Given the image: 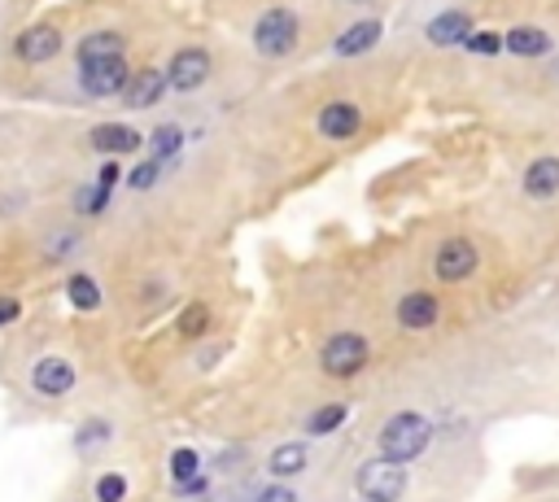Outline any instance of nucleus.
<instances>
[{
    "label": "nucleus",
    "instance_id": "1",
    "mask_svg": "<svg viewBox=\"0 0 559 502\" xmlns=\"http://www.w3.org/2000/svg\"><path fill=\"white\" fill-rule=\"evenodd\" d=\"M428 441H432V423L424 415H415V410H402L380 428V458L402 467V463L419 458L428 450Z\"/></svg>",
    "mask_w": 559,
    "mask_h": 502
},
{
    "label": "nucleus",
    "instance_id": "2",
    "mask_svg": "<svg viewBox=\"0 0 559 502\" xmlns=\"http://www.w3.org/2000/svg\"><path fill=\"white\" fill-rule=\"evenodd\" d=\"M354 485H358V493H362L367 502H397L402 489H406V471H402L397 463H389V458H367V463L358 467Z\"/></svg>",
    "mask_w": 559,
    "mask_h": 502
},
{
    "label": "nucleus",
    "instance_id": "3",
    "mask_svg": "<svg viewBox=\"0 0 559 502\" xmlns=\"http://www.w3.org/2000/svg\"><path fill=\"white\" fill-rule=\"evenodd\" d=\"M253 44L262 57H288L297 48V17L288 9H266L253 26Z\"/></svg>",
    "mask_w": 559,
    "mask_h": 502
},
{
    "label": "nucleus",
    "instance_id": "4",
    "mask_svg": "<svg viewBox=\"0 0 559 502\" xmlns=\"http://www.w3.org/2000/svg\"><path fill=\"white\" fill-rule=\"evenodd\" d=\"M127 57H92V61H79V83L87 96H118L127 87Z\"/></svg>",
    "mask_w": 559,
    "mask_h": 502
},
{
    "label": "nucleus",
    "instance_id": "5",
    "mask_svg": "<svg viewBox=\"0 0 559 502\" xmlns=\"http://www.w3.org/2000/svg\"><path fill=\"white\" fill-rule=\"evenodd\" d=\"M362 362H367V340L358 332H336L323 345V371L336 380H349L354 371H362Z\"/></svg>",
    "mask_w": 559,
    "mask_h": 502
},
{
    "label": "nucleus",
    "instance_id": "6",
    "mask_svg": "<svg viewBox=\"0 0 559 502\" xmlns=\"http://www.w3.org/2000/svg\"><path fill=\"white\" fill-rule=\"evenodd\" d=\"M74 362L70 358H61V354H44V358H35V367H31V389L39 393V397H66L70 389H74Z\"/></svg>",
    "mask_w": 559,
    "mask_h": 502
},
{
    "label": "nucleus",
    "instance_id": "7",
    "mask_svg": "<svg viewBox=\"0 0 559 502\" xmlns=\"http://www.w3.org/2000/svg\"><path fill=\"white\" fill-rule=\"evenodd\" d=\"M476 266H480V258H476V244H472V240H463V236H450V240H441V249H437V262H432V271H437L445 284H459V279H467Z\"/></svg>",
    "mask_w": 559,
    "mask_h": 502
},
{
    "label": "nucleus",
    "instance_id": "8",
    "mask_svg": "<svg viewBox=\"0 0 559 502\" xmlns=\"http://www.w3.org/2000/svg\"><path fill=\"white\" fill-rule=\"evenodd\" d=\"M205 79H210V57H205L201 48H183V52L170 57L166 83H170L175 92H192V87H201Z\"/></svg>",
    "mask_w": 559,
    "mask_h": 502
},
{
    "label": "nucleus",
    "instance_id": "9",
    "mask_svg": "<svg viewBox=\"0 0 559 502\" xmlns=\"http://www.w3.org/2000/svg\"><path fill=\"white\" fill-rule=\"evenodd\" d=\"M13 52H17L22 61H31V65L52 61V57L61 52V31H57V26H26V31L17 35Z\"/></svg>",
    "mask_w": 559,
    "mask_h": 502
},
{
    "label": "nucleus",
    "instance_id": "10",
    "mask_svg": "<svg viewBox=\"0 0 559 502\" xmlns=\"http://www.w3.org/2000/svg\"><path fill=\"white\" fill-rule=\"evenodd\" d=\"M472 35V17L463 13V9H445V13H437L432 22H428V39L437 44V48H454V44H463Z\"/></svg>",
    "mask_w": 559,
    "mask_h": 502
},
{
    "label": "nucleus",
    "instance_id": "11",
    "mask_svg": "<svg viewBox=\"0 0 559 502\" xmlns=\"http://www.w3.org/2000/svg\"><path fill=\"white\" fill-rule=\"evenodd\" d=\"M162 96H166V74H157V70L131 74L127 87H122V100H127L131 109H148V105H157Z\"/></svg>",
    "mask_w": 559,
    "mask_h": 502
},
{
    "label": "nucleus",
    "instance_id": "12",
    "mask_svg": "<svg viewBox=\"0 0 559 502\" xmlns=\"http://www.w3.org/2000/svg\"><path fill=\"white\" fill-rule=\"evenodd\" d=\"M358 122H362V113H358L349 100H332V105H323V113H319V131H323L328 140H349V135L358 131Z\"/></svg>",
    "mask_w": 559,
    "mask_h": 502
},
{
    "label": "nucleus",
    "instance_id": "13",
    "mask_svg": "<svg viewBox=\"0 0 559 502\" xmlns=\"http://www.w3.org/2000/svg\"><path fill=\"white\" fill-rule=\"evenodd\" d=\"M92 148L96 153H135L140 148V131L135 127H122V122H100L92 131Z\"/></svg>",
    "mask_w": 559,
    "mask_h": 502
},
{
    "label": "nucleus",
    "instance_id": "14",
    "mask_svg": "<svg viewBox=\"0 0 559 502\" xmlns=\"http://www.w3.org/2000/svg\"><path fill=\"white\" fill-rule=\"evenodd\" d=\"M432 319H437V297H432V292H406V297L397 301V323H402V327L419 332V327H428Z\"/></svg>",
    "mask_w": 559,
    "mask_h": 502
},
{
    "label": "nucleus",
    "instance_id": "15",
    "mask_svg": "<svg viewBox=\"0 0 559 502\" xmlns=\"http://www.w3.org/2000/svg\"><path fill=\"white\" fill-rule=\"evenodd\" d=\"M524 192L546 201L559 192V157H537L528 170H524Z\"/></svg>",
    "mask_w": 559,
    "mask_h": 502
},
{
    "label": "nucleus",
    "instance_id": "16",
    "mask_svg": "<svg viewBox=\"0 0 559 502\" xmlns=\"http://www.w3.org/2000/svg\"><path fill=\"white\" fill-rule=\"evenodd\" d=\"M376 39H380V22L376 17H362V22H354L349 31L336 35V52L341 57H358V52L376 48Z\"/></svg>",
    "mask_w": 559,
    "mask_h": 502
},
{
    "label": "nucleus",
    "instance_id": "17",
    "mask_svg": "<svg viewBox=\"0 0 559 502\" xmlns=\"http://www.w3.org/2000/svg\"><path fill=\"white\" fill-rule=\"evenodd\" d=\"M502 44H507L515 57H542V52L550 48L546 31H537V26H515V31L502 35Z\"/></svg>",
    "mask_w": 559,
    "mask_h": 502
},
{
    "label": "nucleus",
    "instance_id": "18",
    "mask_svg": "<svg viewBox=\"0 0 559 502\" xmlns=\"http://www.w3.org/2000/svg\"><path fill=\"white\" fill-rule=\"evenodd\" d=\"M66 297L74 310H96L100 306V284L92 275H70L66 279Z\"/></svg>",
    "mask_w": 559,
    "mask_h": 502
},
{
    "label": "nucleus",
    "instance_id": "19",
    "mask_svg": "<svg viewBox=\"0 0 559 502\" xmlns=\"http://www.w3.org/2000/svg\"><path fill=\"white\" fill-rule=\"evenodd\" d=\"M122 52V35H114V31H96V35H87L83 44H79V61H92V57H118Z\"/></svg>",
    "mask_w": 559,
    "mask_h": 502
},
{
    "label": "nucleus",
    "instance_id": "20",
    "mask_svg": "<svg viewBox=\"0 0 559 502\" xmlns=\"http://www.w3.org/2000/svg\"><path fill=\"white\" fill-rule=\"evenodd\" d=\"M179 144H183V131H179L175 122H166V127H157V131L148 135V153H153V162H170V157L179 153Z\"/></svg>",
    "mask_w": 559,
    "mask_h": 502
},
{
    "label": "nucleus",
    "instance_id": "21",
    "mask_svg": "<svg viewBox=\"0 0 559 502\" xmlns=\"http://www.w3.org/2000/svg\"><path fill=\"white\" fill-rule=\"evenodd\" d=\"M306 467V445L301 441H288V445H280L275 454H271V471L275 476H297Z\"/></svg>",
    "mask_w": 559,
    "mask_h": 502
},
{
    "label": "nucleus",
    "instance_id": "22",
    "mask_svg": "<svg viewBox=\"0 0 559 502\" xmlns=\"http://www.w3.org/2000/svg\"><path fill=\"white\" fill-rule=\"evenodd\" d=\"M197 467H201V458H197V450H188V445H179V450L170 454V476H175V485H183V480H192V476H197Z\"/></svg>",
    "mask_w": 559,
    "mask_h": 502
},
{
    "label": "nucleus",
    "instance_id": "23",
    "mask_svg": "<svg viewBox=\"0 0 559 502\" xmlns=\"http://www.w3.org/2000/svg\"><path fill=\"white\" fill-rule=\"evenodd\" d=\"M127 498V476L122 471H105L96 480V502H122Z\"/></svg>",
    "mask_w": 559,
    "mask_h": 502
},
{
    "label": "nucleus",
    "instance_id": "24",
    "mask_svg": "<svg viewBox=\"0 0 559 502\" xmlns=\"http://www.w3.org/2000/svg\"><path fill=\"white\" fill-rule=\"evenodd\" d=\"M341 419H345V406H341V402H332V406H323V410H314V415H310V432H314V437H323V432H332Z\"/></svg>",
    "mask_w": 559,
    "mask_h": 502
},
{
    "label": "nucleus",
    "instance_id": "25",
    "mask_svg": "<svg viewBox=\"0 0 559 502\" xmlns=\"http://www.w3.org/2000/svg\"><path fill=\"white\" fill-rule=\"evenodd\" d=\"M157 175H162V162H153V157H148V162H140V166L127 175V183H131L135 192H144V188H153V183H157Z\"/></svg>",
    "mask_w": 559,
    "mask_h": 502
},
{
    "label": "nucleus",
    "instance_id": "26",
    "mask_svg": "<svg viewBox=\"0 0 559 502\" xmlns=\"http://www.w3.org/2000/svg\"><path fill=\"white\" fill-rule=\"evenodd\" d=\"M105 201H109V188H79V201H74V210L79 214H96V210H105Z\"/></svg>",
    "mask_w": 559,
    "mask_h": 502
},
{
    "label": "nucleus",
    "instance_id": "27",
    "mask_svg": "<svg viewBox=\"0 0 559 502\" xmlns=\"http://www.w3.org/2000/svg\"><path fill=\"white\" fill-rule=\"evenodd\" d=\"M105 437H109V423H105V419H92V423H83V428H79V437H74V441H79V450H96Z\"/></svg>",
    "mask_w": 559,
    "mask_h": 502
},
{
    "label": "nucleus",
    "instance_id": "28",
    "mask_svg": "<svg viewBox=\"0 0 559 502\" xmlns=\"http://www.w3.org/2000/svg\"><path fill=\"white\" fill-rule=\"evenodd\" d=\"M463 44H467L476 57H493V52L502 48V35H493V31H480V35H467Z\"/></svg>",
    "mask_w": 559,
    "mask_h": 502
},
{
    "label": "nucleus",
    "instance_id": "29",
    "mask_svg": "<svg viewBox=\"0 0 559 502\" xmlns=\"http://www.w3.org/2000/svg\"><path fill=\"white\" fill-rule=\"evenodd\" d=\"M205 323H210L205 306H188V310H183V319H179V332H183V336H201V332H205Z\"/></svg>",
    "mask_w": 559,
    "mask_h": 502
},
{
    "label": "nucleus",
    "instance_id": "30",
    "mask_svg": "<svg viewBox=\"0 0 559 502\" xmlns=\"http://www.w3.org/2000/svg\"><path fill=\"white\" fill-rule=\"evenodd\" d=\"M17 314H22V301H17V297H0V327L13 323Z\"/></svg>",
    "mask_w": 559,
    "mask_h": 502
},
{
    "label": "nucleus",
    "instance_id": "31",
    "mask_svg": "<svg viewBox=\"0 0 559 502\" xmlns=\"http://www.w3.org/2000/svg\"><path fill=\"white\" fill-rule=\"evenodd\" d=\"M258 502H297V498H293L284 485H271V489H262V493H258Z\"/></svg>",
    "mask_w": 559,
    "mask_h": 502
},
{
    "label": "nucleus",
    "instance_id": "32",
    "mask_svg": "<svg viewBox=\"0 0 559 502\" xmlns=\"http://www.w3.org/2000/svg\"><path fill=\"white\" fill-rule=\"evenodd\" d=\"M114 179H118V166H114V162H105V166H100V179H96V183H100V188H114Z\"/></svg>",
    "mask_w": 559,
    "mask_h": 502
},
{
    "label": "nucleus",
    "instance_id": "33",
    "mask_svg": "<svg viewBox=\"0 0 559 502\" xmlns=\"http://www.w3.org/2000/svg\"><path fill=\"white\" fill-rule=\"evenodd\" d=\"M354 4H367V0H354Z\"/></svg>",
    "mask_w": 559,
    "mask_h": 502
}]
</instances>
